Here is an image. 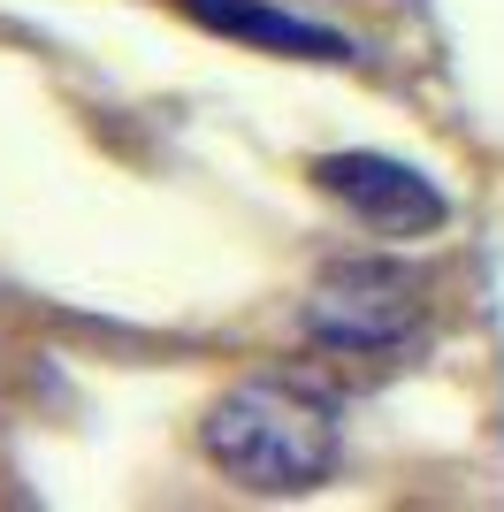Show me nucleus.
Listing matches in <instances>:
<instances>
[{
	"mask_svg": "<svg viewBox=\"0 0 504 512\" xmlns=\"http://www.w3.org/2000/svg\"><path fill=\"white\" fill-rule=\"evenodd\" d=\"M207 451L214 467L237 474L260 497H291L336 474V413L306 383H237L207 413Z\"/></svg>",
	"mask_w": 504,
	"mask_h": 512,
	"instance_id": "1",
	"label": "nucleus"
},
{
	"mask_svg": "<svg viewBox=\"0 0 504 512\" xmlns=\"http://www.w3.org/2000/svg\"><path fill=\"white\" fill-rule=\"evenodd\" d=\"M413 321H420L413 283L398 268H382V260H359V268L329 276L306 299V329L336 352H390V344L413 337Z\"/></svg>",
	"mask_w": 504,
	"mask_h": 512,
	"instance_id": "2",
	"label": "nucleus"
},
{
	"mask_svg": "<svg viewBox=\"0 0 504 512\" xmlns=\"http://www.w3.org/2000/svg\"><path fill=\"white\" fill-rule=\"evenodd\" d=\"M314 184L329 199H344L359 222L398 230V237H420V230H436L443 214H451L436 184H428L420 169H405V161H390V153H321Z\"/></svg>",
	"mask_w": 504,
	"mask_h": 512,
	"instance_id": "3",
	"label": "nucleus"
},
{
	"mask_svg": "<svg viewBox=\"0 0 504 512\" xmlns=\"http://www.w3.org/2000/svg\"><path fill=\"white\" fill-rule=\"evenodd\" d=\"M191 23H207L222 39H245V46H268V54H298V62H352L359 46L329 23H306L291 8H268V0H184Z\"/></svg>",
	"mask_w": 504,
	"mask_h": 512,
	"instance_id": "4",
	"label": "nucleus"
}]
</instances>
